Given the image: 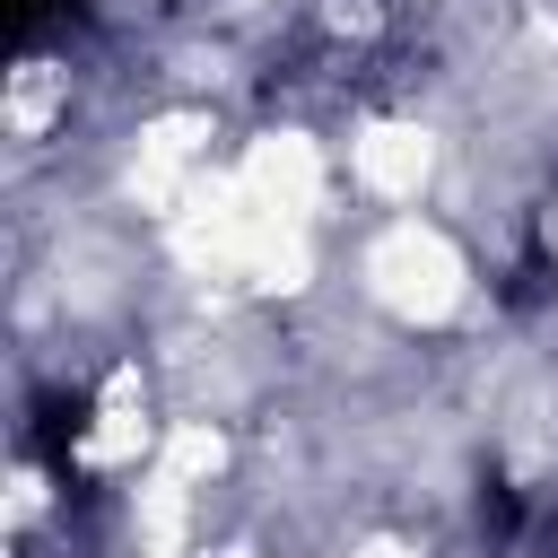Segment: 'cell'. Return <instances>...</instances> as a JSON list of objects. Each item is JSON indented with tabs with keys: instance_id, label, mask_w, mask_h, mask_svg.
Segmentation results:
<instances>
[{
	"instance_id": "1",
	"label": "cell",
	"mask_w": 558,
	"mask_h": 558,
	"mask_svg": "<svg viewBox=\"0 0 558 558\" xmlns=\"http://www.w3.org/2000/svg\"><path fill=\"white\" fill-rule=\"evenodd\" d=\"M87 418H96V392H44V401H35V436H26V445L70 480V445L87 436Z\"/></svg>"
},
{
	"instance_id": "2",
	"label": "cell",
	"mask_w": 558,
	"mask_h": 558,
	"mask_svg": "<svg viewBox=\"0 0 558 558\" xmlns=\"http://www.w3.org/2000/svg\"><path fill=\"white\" fill-rule=\"evenodd\" d=\"M541 288H549V253H523V262H514V288H506V296H514V305H541Z\"/></svg>"
},
{
	"instance_id": "3",
	"label": "cell",
	"mask_w": 558,
	"mask_h": 558,
	"mask_svg": "<svg viewBox=\"0 0 558 558\" xmlns=\"http://www.w3.org/2000/svg\"><path fill=\"white\" fill-rule=\"evenodd\" d=\"M52 9H61V0H9V44H35Z\"/></svg>"
},
{
	"instance_id": "4",
	"label": "cell",
	"mask_w": 558,
	"mask_h": 558,
	"mask_svg": "<svg viewBox=\"0 0 558 558\" xmlns=\"http://www.w3.org/2000/svg\"><path fill=\"white\" fill-rule=\"evenodd\" d=\"M480 514H488L497 532H514V523H523V506H514V488H506V480H488V488H480Z\"/></svg>"
}]
</instances>
